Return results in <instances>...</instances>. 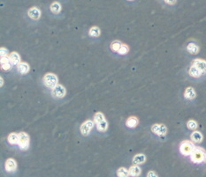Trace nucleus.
<instances>
[{
	"label": "nucleus",
	"instance_id": "obj_1",
	"mask_svg": "<svg viewBox=\"0 0 206 177\" xmlns=\"http://www.w3.org/2000/svg\"><path fill=\"white\" fill-rule=\"evenodd\" d=\"M205 151L201 148V147H196L195 150L193 151V152L190 155V159L191 161L196 163V164H199L203 161H204L205 159Z\"/></svg>",
	"mask_w": 206,
	"mask_h": 177
},
{
	"label": "nucleus",
	"instance_id": "obj_2",
	"mask_svg": "<svg viewBox=\"0 0 206 177\" xmlns=\"http://www.w3.org/2000/svg\"><path fill=\"white\" fill-rule=\"evenodd\" d=\"M195 148H196V146L193 144V142H191V141H188V140H185V141H183V142L181 144L180 152L184 156H188V155H191V153L193 152Z\"/></svg>",
	"mask_w": 206,
	"mask_h": 177
},
{
	"label": "nucleus",
	"instance_id": "obj_3",
	"mask_svg": "<svg viewBox=\"0 0 206 177\" xmlns=\"http://www.w3.org/2000/svg\"><path fill=\"white\" fill-rule=\"evenodd\" d=\"M43 83L47 87L54 88L58 85V78L53 73H47L43 77Z\"/></svg>",
	"mask_w": 206,
	"mask_h": 177
},
{
	"label": "nucleus",
	"instance_id": "obj_4",
	"mask_svg": "<svg viewBox=\"0 0 206 177\" xmlns=\"http://www.w3.org/2000/svg\"><path fill=\"white\" fill-rule=\"evenodd\" d=\"M28 144H29V137L27 133L25 132H21L19 134V146L22 150H26L28 148Z\"/></svg>",
	"mask_w": 206,
	"mask_h": 177
},
{
	"label": "nucleus",
	"instance_id": "obj_5",
	"mask_svg": "<svg viewBox=\"0 0 206 177\" xmlns=\"http://www.w3.org/2000/svg\"><path fill=\"white\" fill-rule=\"evenodd\" d=\"M151 131L155 133L158 136H164L167 132V128L165 124H161V123H156L153 124L151 127Z\"/></svg>",
	"mask_w": 206,
	"mask_h": 177
},
{
	"label": "nucleus",
	"instance_id": "obj_6",
	"mask_svg": "<svg viewBox=\"0 0 206 177\" xmlns=\"http://www.w3.org/2000/svg\"><path fill=\"white\" fill-rule=\"evenodd\" d=\"M93 126H94V122L92 121H90V120L86 121L81 126V133L83 136H88L90 134V132L91 131Z\"/></svg>",
	"mask_w": 206,
	"mask_h": 177
},
{
	"label": "nucleus",
	"instance_id": "obj_7",
	"mask_svg": "<svg viewBox=\"0 0 206 177\" xmlns=\"http://www.w3.org/2000/svg\"><path fill=\"white\" fill-rule=\"evenodd\" d=\"M65 88L61 85H57L52 88V95L56 98H63L65 95Z\"/></svg>",
	"mask_w": 206,
	"mask_h": 177
},
{
	"label": "nucleus",
	"instance_id": "obj_8",
	"mask_svg": "<svg viewBox=\"0 0 206 177\" xmlns=\"http://www.w3.org/2000/svg\"><path fill=\"white\" fill-rule=\"evenodd\" d=\"M195 65L202 73H206V61L203 59H195L193 62Z\"/></svg>",
	"mask_w": 206,
	"mask_h": 177
},
{
	"label": "nucleus",
	"instance_id": "obj_9",
	"mask_svg": "<svg viewBox=\"0 0 206 177\" xmlns=\"http://www.w3.org/2000/svg\"><path fill=\"white\" fill-rule=\"evenodd\" d=\"M28 14L32 20H38V19H40V17H41V12L37 7L30 8L28 12Z\"/></svg>",
	"mask_w": 206,
	"mask_h": 177
},
{
	"label": "nucleus",
	"instance_id": "obj_10",
	"mask_svg": "<svg viewBox=\"0 0 206 177\" xmlns=\"http://www.w3.org/2000/svg\"><path fill=\"white\" fill-rule=\"evenodd\" d=\"M5 167H6V171H8V172H13V171L16 169V167H17L16 161L13 160V159H8V160L6 161Z\"/></svg>",
	"mask_w": 206,
	"mask_h": 177
},
{
	"label": "nucleus",
	"instance_id": "obj_11",
	"mask_svg": "<svg viewBox=\"0 0 206 177\" xmlns=\"http://www.w3.org/2000/svg\"><path fill=\"white\" fill-rule=\"evenodd\" d=\"M196 96V93L195 91V89L193 87H187V89L185 90L184 93V97L187 100H193L195 99Z\"/></svg>",
	"mask_w": 206,
	"mask_h": 177
},
{
	"label": "nucleus",
	"instance_id": "obj_12",
	"mask_svg": "<svg viewBox=\"0 0 206 177\" xmlns=\"http://www.w3.org/2000/svg\"><path fill=\"white\" fill-rule=\"evenodd\" d=\"M190 138H191V140L193 141L194 143L199 144V143H201L202 141H203V134H202L201 132H199V131H194V132L191 134Z\"/></svg>",
	"mask_w": 206,
	"mask_h": 177
},
{
	"label": "nucleus",
	"instance_id": "obj_13",
	"mask_svg": "<svg viewBox=\"0 0 206 177\" xmlns=\"http://www.w3.org/2000/svg\"><path fill=\"white\" fill-rule=\"evenodd\" d=\"M187 50L189 52L190 54L196 55V54H197V53L199 52V47L196 43L190 42L189 44H187Z\"/></svg>",
	"mask_w": 206,
	"mask_h": 177
},
{
	"label": "nucleus",
	"instance_id": "obj_14",
	"mask_svg": "<svg viewBox=\"0 0 206 177\" xmlns=\"http://www.w3.org/2000/svg\"><path fill=\"white\" fill-rule=\"evenodd\" d=\"M138 124V119L134 116H130L127 118V122H126V125L129 128H134Z\"/></svg>",
	"mask_w": 206,
	"mask_h": 177
},
{
	"label": "nucleus",
	"instance_id": "obj_15",
	"mask_svg": "<svg viewBox=\"0 0 206 177\" xmlns=\"http://www.w3.org/2000/svg\"><path fill=\"white\" fill-rule=\"evenodd\" d=\"M188 73H189V75L193 78H200L201 75L203 74L200 70L195 66V65H192L190 68H189V70H188Z\"/></svg>",
	"mask_w": 206,
	"mask_h": 177
},
{
	"label": "nucleus",
	"instance_id": "obj_16",
	"mask_svg": "<svg viewBox=\"0 0 206 177\" xmlns=\"http://www.w3.org/2000/svg\"><path fill=\"white\" fill-rule=\"evenodd\" d=\"M10 62L12 64H21V57L19 56V54L17 52H12L10 54Z\"/></svg>",
	"mask_w": 206,
	"mask_h": 177
},
{
	"label": "nucleus",
	"instance_id": "obj_17",
	"mask_svg": "<svg viewBox=\"0 0 206 177\" xmlns=\"http://www.w3.org/2000/svg\"><path fill=\"white\" fill-rule=\"evenodd\" d=\"M145 161H146V157H145L144 154H137L133 159L134 164H136V165L143 164V163L145 162Z\"/></svg>",
	"mask_w": 206,
	"mask_h": 177
},
{
	"label": "nucleus",
	"instance_id": "obj_18",
	"mask_svg": "<svg viewBox=\"0 0 206 177\" xmlns=\"http://www.w3.org/2000/svg\"><path fill=\"white\" fill-rule=\"evenodd\" d=\"M129 171V175L133 176V177H137L141 174V168L138 167V166H133L130 167V169L128 170Z\"/></svg>",
	"mask_w": 206,
	"mask_h": 177
},
{
	"label": "nucleus",
	"instance_id": "obj_19",
	"mask_svg": "<svg viewBox=\"0 0 206 177\" xmlns=\"http://www.w3.org/2000/svg\"><path fill=\"white\" fill-rule=\"evenodd\" d=\"M8 142L11 145H15V144H18L19 143V135L16 134V133H11L8 137Z\"/></svg>",
	"mask_w": 206,
	"mask_h": 177
},
{
	"label": "nucleus",
	"instance_id": "obj_20",
	"mask_svg": "<svg viewBox=\"0 0 206 177\" xmlns=\"http://www.w3.org/2000/svg\"><path fill=\"white\" fill-rule=\"evenodd\" d=\"M29 70V66L26 63H21L18 65V72H21V74H26L28 72Z\"/></svg>",
	"mask_w": 206,
	"mask_h": 177
},
{
	"label": "nucleus",
	"instance_id": "obj_21",
	"mask_svg": "<svg viewBox=\"0 0 206 177\" xmlns=\"http://www.w3.org/2000/svg\"><path fill=\"white\" fill-rule=\"evenodd\" d=\"M96 127H97V130L99 131H105L108 128V122H106V120H104V121H102L101 122L97 123Z\"/></svg>",
	"mask_w": 206,
	"mask_h": 177
},
{
	"label": "nucleus",
	"instance_id": "obj_22",
	"mask_svg": "<svg viewBox=\"0 0 206 177\" xmlns=\"http://www.w3.org/2000/svg\"><path fill=\"white\" fill-rule=\"evenodd\" d=\"M187 126L191 131H196L198 127V123L195 120H189L187 122Z\"/></svg>",
	"mask_w": 206,
	"mask_h": 177
},
{
	"label": "nucleus",
	"instance_id": "obj_23",
	"mask_svg": "<svg viewBox=\"0 0 206 177\" xmlns=\"http://www.w3.org/2000/svg\"><path fill=\"white\" fill-rule=\"evenodd\" d=\"M117 174L119 177H127L129 175V171L124 167H121L117 171Z\"/></svg>",
	"mask_w": 206,
	"mask_h": 177
},
{
	"label": "nucleus",
	"instance_id": "obj_24",
	"mask_svg": "<svg viewBox=\"0 0 206 177\" xmlns=\"http://www.w3.org/2000/svg\"><path fill=\"white\" fill-rule=\"evenodd\" d=\"M50 10L53 13H59L61 10V6H60V4L58 3V2H54L52 5H50Z\"/></svg>",
	"mask_w": 206,
	"mask_h": 177
},
{
	"label": "nucleus",
	"instance_id": "obj_25",
	"mask_svg": "<svg viewBox=\"0 0 206 177\" xmlns=\"http://www.w3.org/2000/svg\"><path fill=\"white\" fill-rule=\"evenodd\" d=\"M121 46H122V43L121 42H119V41H114L111 44L112 49L113 51H116V52H119V49L121 48Z\"/></svg>",
	"mask_w": 206,
	"mask_h": 177
},
{
	"label": "nucleus",
	"instance_id": "obj_26",
	"mask_svg": "<svg viewBox=\"0 0 206 177\" xmlns=\"http://www.w3.org/2000/svg\"><path fill=\"white\" fill-rule=\"evenodd\" d=\"M100 34V29L97 27H93L90 30V35L93 37H97Z\"/></svg>",
	"mask_w": 206,
	"mask_h": 177
},
{
	"label": "nucleus",
	"instance_id": "obj_27",
	"mask_svg": "<svg viewBox=\"0 0 206 177\" xmlns=\"http://www.w3.org/2000/svg\"><path fill=\"white\" fill-rule=\"evenodd\" d=\"M94 119H95V122H96V123H99V122H101L102 121L105 120V115H103L102 113H100V112H98V113H96V114L95 115Z\"/></svg>",
	"mask_w": 206,
	"mask_h": 177
},
{
	"label": "nucleus",
	"instance_id": "obj_28",
	"mask_svg": "<svg viewBox=\"0 0 206 177\" xmlns=\"http://www.w3.org/2000/svg\"><path fill=\"white\" fill-rule=\"evenodd\" d=\"M128 50H129L128 47H127V45L122 44L121 48L119 49V54H121V55H125V54H127V53L128 52Z\"/></svg>",
	"mask_w": 206,
	"mask_h": 177
},
{
	"label": "nucleus",
	"instance_id": "obj_29",
	"mask_svg": "<svg viewBox=\"0 0 206 177\" xmlns=\"http://www.w3.org/2000/svg\"><path fill=\"white\" fill-rule=\"evenodd\" d=\"M11 66H12V64L9 62V63H6V64H1V67L3 70H8L11 69Z\"/></svg>",
	"mask_w": 206,
	"mask_h": 177
},
{
	"label": "nucleus",
	"instance_id": "obj_30",
	"mask_svg": "<svg viewBox=\"0 0 206 177\" xmlns=\"http://www.w3.org/2000/svg\"><path fill=\"white\" fill-rule=\"evenodd\" d=\"M0 53H1V57H6L7 56V49H6L5 48H1V49H0Z\"/></svg>",
	"mask_w": 206,
	"mask_h": 177
},
{
	"label": "nucleus",
	"instance_id": "obj_31",
	"mask_svg": "<svg viewBox=\"0 0 206 177\" xmlns=\"http://www.w3.org/2000/svg\"><path fill=\"white\" fill-rule=\"evenodd\" d=\"M10 62V58L7 57H1V64H6V63H9Z\"/></svg>",
	"mask_w": 206,
	"mask_h": 177
},
{
	"label": "nucleus",
	"instance_id": "obj_32",
	"mask_svg": "<svg viewBox=\"0 0 206 177\" xmlns=\"http://www.w3.org/2000/svg\"><path fill=\"white\" fill-rule=\"evenodd\" d=\"M147 177H158L157 174L155 172H153V171H150L147 174Z\"/></svg>",
	"mask_w": 206,
	"mask_h": 177
},
{
	"label": "nucleus",
	"instance_id": "obj_33",
	"mask_svg": "<svg viewBox=\"0 0 206 177\" xmlns=\"http://www.w3.org/2000/svg\"><path fill=\"white\" fill-rule=\"evenodd\" d=\"M165 3L169 4V5H174L175 2H176V0H165Z\"/></svg>",
	"mask_w": 206,
	"mask_h": 177
},
{
	"label": "nucleus",
	"instance_id": "obj_34",
	"mask_svg": "<svg viewBox=\"0 0 206 177\" xmlns=\"http://www.w3.org/2000/svg\"><path fill=\"white\" fill-rule=\"evenodd\" d=\"M0 80H1V86H3V85H4V79H3V78L0 79Z\"/></svg>",
	"mask_w": 206,
	"mask_h": 177
},
{
	"label": "nucleus",
	"instance_id": "obj_35",
	"mask_svg": "<svg viewBox=\"0 0 206 177\" xmlns=\"http://www.w3.org/2000/svg\"><path fill=\"white\" fill-rule=\"evenodd\" d=\"M204 161H205V163H206V155H205V159H204Z\"/></svg>",
	"mask_w": 206,
	"mask_h": 177
},
{
	"label": "nucleus",
	"instance_id": "obj_36",
	"mask_svg": "<svg viewBox=\"0 0 206 177\" xmlns=\"http://www.w3.org/2000/svg\"><path fill=\"white\" fill-rule=\"evenodd\" d=\"M129 1H132V0H129Z\"/></svg>",
	"mask_w": 206,
	"mask_h": 177
}]
</instances>
